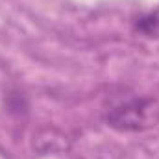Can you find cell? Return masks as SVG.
<instances>
[{"instance_id": "cell-1", "label": "cell", "mask_w": 159, "mask_h": 159, "mask_svg": "<svg viewBox=\"0 0 159 159\" xmlns=\"http://www.w3.org/2000/svg\"><path fill=\"white\" fill-rule=\"evenodd\" d=\"M106 122L119 131H141L159 122V104L154 98H129L106 113Z\"/></svg>"}, {"instance_id": "cell-2", "label": "cell", "mask_w": 159, "mask_h": 159, "mask_svg": "<svg viewBox=\"0 0 159 159\" xmlns=\"http://www.w3.org/2000/svg\"><path fill=\"white\" fill-rule=\"evenodd\" d=\"M135 30L150 39H159V7L143 15L137 22H135Z\"/></svg>"}]
</instances>
